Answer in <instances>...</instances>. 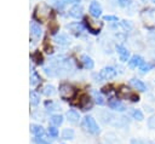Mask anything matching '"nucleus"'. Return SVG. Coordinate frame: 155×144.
Masks as SVG:
<instances>
[{"label": "nucleus", "mask_w": 155, "mask_h": 144, "mask_svg": "<svg viewBox=\"0 0 155 144\" xmlns=\"http://www.w3.org/2000/svg\"><path fill=\"white\" fill-rule=\"evenodd\" d=\"M75 136V132L71 128H64L62 132V138L63 139H73Z\"/></svg>", "instance_id": "b1692460"}, {"label": "nucleus", "mask_w": 155, "mask_h": 144, "mask_svg": "<svg viewBox=\"0 0 155 144\" xmlns=\"http://www.w3.org/2000/svg\"><path fill=\"white\" fill-rule=\"evenodd\" d=\"M30 33L35 38H40L42 35V29H41V27L38 23H31L30 24Z\"/></svg>", "instance_id": "a211bd4d"}, {"label": "nucleus", "mask_w": 155, "mask_h": 144, "mask_svg": "<svg viewBox=\"0 0 155 144\" xmlns=\"http://www.w3.org/2000/svg\"><path fill=\"white\" fill-rule=\"evenodd\" d=\"M147 125H148V127H149L150 129H155V115H151V116L148 119Z\"/></svg>", "instance_id": "7c9ffc66"}, {"label": "nucleus", "mask_w": 155, "mask_h": 144, "mask_svg": "<svg viewBox=\"0 0 155 144\" xmlns=\"http://www.w3.org/2000/svg\"><path fill=\"white\" fill-rule=\"evenodd\" d=\"M58 1V4H57V6L59 7V8H63L65 5H68V4H79L80 2V0H57Z\"/></svg>", "instance_id": "cd10ccee"}, {"label": "nucleus", "mask_w": 155, "mask_h": 144, "mask_svg": "<svg viewBox=\"0 0 155 144\" xmlns=\"http://www.w3.org/2000/svg\"><path fill=\"white\" fill-rule=\"evenodd\" d=\"M50 12H51V10L45 4H41V5H38L36 6L35 12H34V17L39 22H44V21H46L50 17Z\"/></svg>", "instance_id": "f03ea898"}, {"label": "nucleus", "mask_w": 155, "mask_h": 144, "mask_svg": "<svg viewBox=\"0 0 155 144\" xmlns=\"http://www.w3.org/2000/svg\"><path fill=\"white\" fill-rule=\"evenodd\" d=\"M117 1H119V4H120L121 6H127V5L131 4L132 0H117Z\"/></svg>", "instance_id": "58836bf2"}, {"label": "nucleus", "mask_w": 155, "mask_h": 144, "mask_svg": "<svg viewBox=\"0 0 155 144\" xmlns=\"http://www.w3.org/2000/svg\"><path fill=\"white\" fill-rule=\"evenodd\" d=\"M151 1H153V2H155V0H151Z\"/></svg>", "instance_id": "79ce46f5"}, {"label": "nucleus", "mask_w": 155, "mask_h": 144, "mask_svg": "<svg viewBox=\"0 0 155 144\" xmlns=\"http://www.w3.org/2000/svg\"><path fill=\"white\" fill-rule=\"evenodd\" d=\"M54 41H56L58 45H61V46H67V45H69V42H70L69 38H68L65 34H59V35H56Z\"/></svg>", "instance_id": "dca6fc26"}, {"label": "nucleus", "mask_w": 155, "mask_h": 144, "mask_svg": "<svg viewBox=\"0 0 155 144\" xmlns=\"http://www.w3.org/2000/svg\"><path fill=\"white\" fill-rule=\"evenodd\" d=\"M30 132L33 133V136L35 138L36 137H45V129L40 125H30Z\"/></svg>", "instance_id": "9d476101"}, {"label": "nucleus", "mask_w": 155, "mask_h": 144, "mask_svg": "<svg viewBox=\"0 0 155 144\" xmlns=\"http://www.w3.org/2000/svg\"><path fill=\"white\" fill-rule=\"evenodd\" d=\"M50 121H51V123H52L53 126H61V125L63 123V116L59 115V114H54V115L51 116Z\"/></svg>", "instance_id": "4be33fe9"}, {"label": "nucleus", "mask_w": 155, "mask_h": 144, "mask_svg": "<svg viewBox=\"0 0 155 144\" xmlns=\"http://www.w3.org/2000/svg\"><path fill=\"white\" fill-rule=\"evenodd\" d=\"M48 134H50V137H52V138H57V137H58V129L56 128V126L48 127Z\"/></svg>", "instance_id": "c756f323"}, {"label": "nucleus", "mask_w": 155, "mask_h": 144, "mask_svg": "<svg viewBox=\"0 0 155 144\" xmlns=\"http://www.w3.org/2000/svg\"><path fill=\"white\" fill-rule=\"evenodd\" d=\"M143 63H144L143 58H142L140 56H137V54L132 56V58L128 61V65H130V68H137V67H140Z\"/></svg>", "instance_id": "ddd939ff"}, {"label": "nucleus", "mask_w": 155, "mask_h": 144, "mask_svg": "<svg viewBox=\"0 0 155 144\" xmlns=\"http://www.w3.org/2000/svg\"><path fill=\"white\" fill-rule=\"evenodd\" d=\"M78 105L82 109V110H87V108L91 106V102H90V97L87 94H82L78 102Z\"/></svg>", "instance_id": "1a4fd4ad"}, {"label": "nucleus", "mask_w": 155, "mask_h": 144, "mask_svg": "<svg viewBox=\"0 0 155 144\" xmlns=\"http://www.w3.org/2000/svg\"><path fill=\"white\" fill-rule=\"evenodd\" d=\"M59 96L64 100L71 99L75 96V88L69 83H62L59 86Z\"/></svg>", "instance_id": "7ed1b4c3"}, {"label": "nucleus", "mask_w": 155, "mask_h": 144, "mask_svg": "<svg viewBox=\"0 0 155 144\" xmlns=\"http://www.w3.org/2000/svg\"><path fill=\"white\" fill-rule=\"evenodd\" d=\"M58 24L56 23V22H50V24H48V29H50V31L52 33V34H54L57 30H58Z\"/></svg>", "instance_id": "2f4dec72"}, {"label": "nucleus", "mask_w": 155, "mask_h": 144, "mask_svg": "<svg viewBox=\"0 0 155 144\" xmlns=\"http://www.w3.org/2000/svg\"><path fill=\"white\" fill-rule=\"evenodd\" d=\"M108 105H109L110 109L116 110V111H124V110L126 109L125 105H124L120 100H117V99H111V100H109V102H108Z\"/></svg>", "instance_id": "6e6552de"}, {"label": "nucleus", "mask_w": 155, "mask_h": 144, "mask_svg": "<svg viewBox=\"0 0 155 144\" xmlns=\"http://www.w3.org/2000/svg\"><path fill=\"white\" fill-rule=\"evenodd\" d=\"M65 116H67V119H68V121L69 122H73V123H76V122H79V120H80V115H79V113L76 111V110H68L67 111V114H65Z\"/></svg>", "instance_id": "4468645a"}, {"label": "nucleus", "mask_w": 155, "mask_h": 144, "mask_svg": "<svg viewBox=\"0 0 155 144\" xmlns=\"http://www.w3.org/2000/svg\"><path fill=\"white\" fill-rule=\"evenodd\" d=\"M88 11H90V15H91L92 17H96V18H98V17L102 15V7H101L99 2L96 1V0L91 1L90 7H88Z\"/></svg>", "instance_id": "39448f33"}, {"label": "nucleus", "mask_w": 155, "mask_h": 144, "mask_svg": "<svg viewBox=\"0 0 155 144\" xmlns=\"http://www.w3.org/2000/svg\"><path fill=\"white\" fill-rule=\"evenodd\" d=\"M29 98H30V104L34 105V106H36V105L40 103V96H39V93L35 92V91H31V92L29 93Z\"/></svg>", "instance_id": "412c9836"}, {"label": "nucleus", "mask_w": 155, "mask_h": 144, "mask_svg": "<svg viewBox=\"0 0 155 144\" xmlns=\"http://www.w3.org/2000/svg\"><path fill=\"white\" fill-rule=\"evenodd\" d=\"M99 117H101V121L104 123H113V120H114V116L108 111H101Z\"/></svg>", "instance_id": "6ab92c4d"}, {"label": "nucleus", "mask_w": 155, "mask_h": 144, "mask_svg": "<svg viewBox=\"0 0 155 144\" xmlns=\"http://www.w3.org/2000/svg\"><path fill=\"white\" fill-rule=\"evenodd\" d=\"M82 127H84L87 132H90V133H92V134L99 133V127H98L96 120H94L92 116H85V117L82 119Z\"/></svg>", "instance_id": "f257e3e1"}, {"label": "nucleus", "mask_w": 155, "mask_h": 144, "mask_svg": "<svg viewBox=\"0 0 155 144\" xmlns=\"http://www.w3.org/2000/svg\"><path fill=\"white\" fill-rule=\"evenodd\" d=\"M45 108H46L47 111H54V110H58V109H59L58 104L54 103V102H52V100H47V102L45 103Z\"/></svg>", "instance_id": "a878e982"}, {"label": "nucleus", "mask_w": 155, "mask_h": 144, "mask_svg": "<svg viewBox=\"0 0 155 144\" xmlns=\"http://www.w3.org/2000/svg\"><path fill=\"white\" fill-rule=\"evenodd\" d=\"M39 81H40V77L38 76V74H36V73H33V74L30 75V83H31V85H36Z\"/></svg>", "instance_id": "f704fd0d"}, {"label": "nucleus", "mask_w": 155, "mask_h": 144, "mask_svg": "<svg viewBox=\"0 0 155 144\" xmlns=\"http://www.w3.org/2000/svg\"><path fill=\"white\" fill-rule=\"evenodd\" d=\"M116 52L120 57V61H122V62L128 61V51L122 45H116Z\"/></svg>", "instance_id": "9b49d317"}, {"label": "nucleus", "mask_w": 155, "mask_h": 144, "mask_svg": "<svg viewBox=\"0 0 155 144\" xmlns=\"http://www.w3.org/2000/svg\"><path fill=\"white\" fill-rule=\"evenodd\" d=\"M34 143H35V144H51L48 140L45 139V137H36V138L34 139Z\"/></svg>", "instance_id": "473e14b6"}, {"label": "nucleus", "mask_w": 155, "mask_h": 144, "mask_svg": "<svg viewBox=\"0 0 155 144\" xmlns=\"http://www.w3.org/2000/svg\"><path fill=\"white\" fill-rule=\"evenodd\" d=\"M148 144H155V143H148Z\"/></svg>", "instance_id": "a19ab883"}, {"label": "nucleus", "mask_w": 155, "mask_h": 144, "mask_svg": "<svg viewBox=\"0 0 155 144\" xmlns=\"http://www.w3.org/2000/svg\"><path fill=\"white\" fill-rule=\"evenodd\" d=\"M69 15H70L71 17H74V18L81 17V16H82V7H81V5H79V4L74 5V6L69 10Z\"/></svg>", "instance_id": "2eb2a0df"}, {"label": "nucleus", "mask_w": 155, "mask_h": 144, "mask_svg": "<svg viewBox=\"0 0 155 144\" xmlns=\"http://www.w3.org/2000/svg\"><path fill=\"white\" fill-rule=\"evenodd\" d=\"M131 143H132V144H148V143H145V142H143V140H140V139H132Z\"/></svg>", "instance_id": "ea45409f"}, {"label": "nucleus", "mask_w": 155, "mask_h": 144, "mask_svg": "<svg viewBox=\"0 0 155 144\" xmlns=\"http://www.w3.org/2000/svg\"><path fill=\"white\" fill-rule=\"evenodd\" d=\"M42 93L45 94V96H53L54 93H56V90H54V87L52 86V85H46L44 88H42Z\"/></svg>", "instance_id": "bb28decb"}, {"label": "nucleus", "mask_w": 155, "mask_h": 144, "mask_svg": "<svg viewBox=\"0 0 155 144\" xmlns=\"http://www.w3.org/2000/svg\"><path fill=\"white\" fill-rule=\"evenodd\" d=\"M121 25H122V28H124L125 30H131V29H132V24H131L130 21H122V22H121Z\"/></svg>", "instance_id": "c9c22d12"}, {"label": "nucleus", "mask_w": 155, "mask_h": 144, "mask_svg": "<svg viewBox=\"0 0 155 144\" xmlns=\"http://www.w3.org/2000/svg\"><path fill=\"white\" fill-rule=\"evenodd\" d=\"M132 116H133V119H136V120H138V121H142V120L144 119L143 113H142L139 109H134V110L132 111Z\"/></svg>", "instance_id": "c85d7f7f"}, {"label": "nucleus", "mask_w": 155, "mask_h": 144, "mask_svg": "<svg viewBox=\"0 0 155 144\" xmlns=\"http://www.w3.org/2000/svg\"><path fill=\"white\" fill-rule=\"evenodd\" d=\"M81 63H82V65H84L86 69H88V70L93 69V67H94V63H93L92 58L88 57V56H86V54H84V56L81 57Z\"/></svg>", "instance_id": "f3484780"}, {"label": "nucleus", "mask_w": 155, "mask_h": 144, "mask_svg": "<svg viewBox=\"0 0 155 144\" xmlns=\"http://www.w3.org/2000/svg\"><path fill=\"white\" fill-rule=\"evenodd\" d=\"M130 85H131L133 88H136V90H138V91H142V92L147 90L145 83H144L142 80H138V79H131V80H130Z\"/></svg>", "instance_id": "f8f14e48"}, {"label": "nucleus", "mask_w": 155, "mask_h": 144, "mask_svg": "<svg viewBox=\"0 0 155 144\" xmlns=\"http://www.w3.org/2000/svg\"><path fill=\"white\" fill-rule=\"evenodd\" d=\"M116 76V70L113 67H105L99 71V77L103 80H110Z\"/></svg>", "instance_id": "20e7f679"}, {"label": "nucleus", "mask_w": 155, "mask_h": 144, "mask_svg": "<svg viewBox=\"0 0 155 144\" xmlns=\"http://www.w3.org/2000/svg\"><path fill=\"white\" fill-rule=\"evenodd\" d=\"M103 19L108 21V22H115V21H117V17L116 16H111V15H107V16L103 17Z\"/></svg>", "instance_id": "4c0bfd02"}, {"label": "nucleus", "mask_w": 155, "mask_h": 144, "mask_svg": "<svg viewBox=\"0 0 155 144\" xmlns=\"http://www.w3.org/2000/svg\"><path fill=\"white\" fill-rule=\"evenodd\" d=\"M30 58H31L36 64H42L44 58H42V54H41L39 51H35L34 53H31V54H30Z\"/></svg>", "instance_id": "393cba45"}, {"label": "nucleus", "mask_w": 155, "mask_h": 144, "mask_svg": "<svg viewBox=\"0 0 155 144\" xmlns=\"http://www.w3.org/2000/svg\"><path fill=\"white\" fill-rule=\"evenodd\" d=\"M68 29H70L71 31H74L75 34H80L82 30H84V27L79 23V22H75V23H71V24H68L67 25Z\"/></svg>", "instance_id": "aec40b11"}, {"label": "nucleus", "mask_w": 155, "mask_h": 144, "mask_svg": "<svg viewBox=\"0 0 155 144\" xmlns=\"http://www.w3.org/2000/svg\"><path fill=\"white\" fill-rule=\"evenodd\" d=\"M84 21H85V24H86V27H87V29H88L90 33H92V34H98L99 33L101 24H94L93 21H91L88 17H86Z\"/></svg>", "instance_id": "423d86ee"}, {"label": "nucleus", "mask_w": 155, "mask_h": 144, "mask_svg": "<svg viewBox=\"0 0 155 144\" xmlns=\"http://www.w3.org/2000/svg\"><path fill=\"white\" fill-rule=\"evenodd\" d=\"M44 51H45V52H47V53H51V52L53 51L52 46H51V45H48V40H45V42H44Z\"/></svg>", "instance_id": "e433bc0d"}, {"label": "nucleus", "mask_w": 155, "mask_h": 144, "mask_svg": "<svg viewBox=\"0 0 155 144\" xmlns=\"http://www.w3.org/2000/svg\"><path fill=\"white\" fill-rule=\"evenodd\" d=\"M119 96H120V97H125V98L128 97V98H131V100H133V102H137V100H138V96L134 94V93H132V92H130L128 88H126V87H121V88H120Z\"/></svg>", "instance_id": "0eeeda50"}, {"label": "nucleus", "mask_w": 155, "mask_h": 144, "mask_svg": "<svg viewBox=\"0 0 155 144\" xmlns=\"http://www.w3.org/2000/svg\"><path fill=\"white\" fill-rule=\"evenodd\" d=\"M151 68H153V65H151L150 63H145V62H144V63H143V64L139 67V69H140L143 73H145V71H149Z\"/></svg>", "instance_id": "72a5a7b5"}, {"label": "nucleus", "mask_w": 155, "mask_h": 144, "mask_svg": "<svg viewBox=\"0 0 155 144\" xmlns=\"http://www.w3.org/2000/svg\"><path fill=\"white\" fill-rule=\"evenodd\" d=\"M92 96H93V99H94L96 104H98V105H104V104H105V100H104V98L102 97L101 93L93 91V92H92Z\"/></svg>", "instance_id": "5701e85b"}]
</instances>
